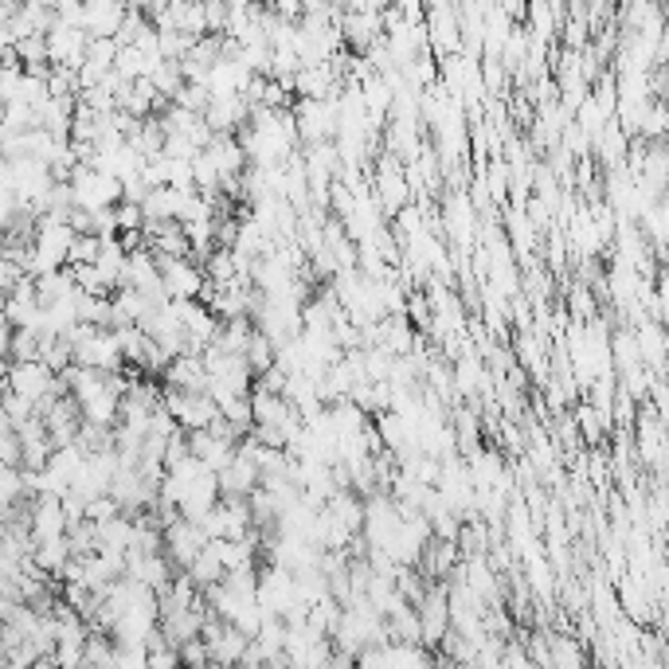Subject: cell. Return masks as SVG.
Returning a JSON list of instances; mask_svg holds the SVG:
<instances>
[{
  "label": "cell",
  "instance_id": "obj_2",
  "mask_svg": "<svg viewBox=\"0 0 669 669\" xmlns=\"http://www.w3.org/2000/svg\"><path fill=\"white\" fill-rule=\"evenodd\" d=\"M380 196H384V204L396 212L403 204V196H407V180L403 173L396 169V161H384V169H380Z\"/></svg>",
  "mask_w": 669,
  "mask_h": 669
},
{
  "label": "cell",
  "instance_id": "obj_1",
  "mask_svg": "<svg viewBox=\"0 0 669 669\" xmlns=\"http://www.w3.org/2000/svg\"><path fill=\"white\" fill-rule=\"evenodd\" d=\"M161 270V286L165 298H200L204 286V267L192 263V255H153Z\"/></svg>",
  "mask_w": 669,
  "mask_h": 669
}]
</instances>
